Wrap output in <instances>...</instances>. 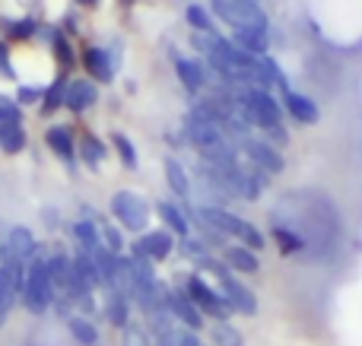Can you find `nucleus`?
<instances>
[{"label":"nucleus","mask_w":362,"mask_h":346,"mask_svg":"<svg viewBox=\"0 0 362 346\" xmlns=\"http://www.w3.org/2000/svg\"><path fill=\"white\" fill-rule=\"evenodd\" d=\"M223 264L229 267L232 273H245V277H251V273L261 270L257 251H251V248L238 245V241H229V245L223 248Z\"/></svg>","instance_id":"nucleus-16"},{"label":"nucleus","mask_w":362,"mask_h":346,"mask_svg":"<svg viewBox=\"0 0 362 346\" xmlns=\"http://www.w3.org/2000/svg\"><path fill=\"white\" fill-rule=\"evenodd\" d=\"M121 346H153V337L144 324L131 321L124 330H121Z\"/></svg>","instance_id":"nucleus-34"},{"label":"nucleus","mask_w":362,"mask_h":346,"mask_svg":"<svg viewBox=\"0 0 362 346\" xmlns=\"http://www.w3.org/2000/svg\"><path fill=\"white\" fill-rule=\"evenodd\" d=\"M19 302L25 305L29 315H45L54 305V286H51V277H48V251L45 248H35V254L25 261Z\"/></svg>","instance_id":"nucleus-1"},{"label":"nucleus","mask_w":362,"mask_h":346,"mask_svg":"<svg viewBox=\"0 0 362 346\" xmlns=\"http://www.w3.org/2000/svg\"><path fill=\"white\" fill-rule=\"evenodd\" d=\"M267 140H270V143H283V146H286L289 143V131L283 124H276V127H270V131H267Z\"/></svg>","instance_id":"nucleus-43"},{"label":"nucleus","mask_w":362,"mask_h":346,"mask_svg":"<svg viewBox=\"0 0 362 346\" xmlns=\"http://www.w3.org/2000/svg\"><path fill=\"white\" fill-rule=\"evenodd\" d=\"M210 337H213V346H245L242 330L232 328L229 321H216V324H213Z\"/></svg>","instance_id":"nucleus-31"},{"label":"nucleus","mask_w":362,"mask_h":346,"mask_svg":"<svg viewBox=\"0 0 362 346\" xmlns=\"http://www.w3.org/2000/svg\"><path fill=\"white\" fill-rule=\"evenodd\" d=\"M165 181H169L172 194H175L181 203H187V197H191L194 184H191V178H187V172H185V165H181V159L165 156Z\"/></svg>","instance_id":"nucleus-24"},{"label":"nucleus","mask_w":362,"mask_h":346,"mask_svg":"<svg viewBox=\"0 0 362 346\" xmlns=\"http://www.w3.org/2000/svg\"><path fill=\"white\" fill-rule=\"evenodd\" d=\"M172 318L178 321V328H187V330H204L206 318L197 311V305L191 302V296L185 292V286H172Z\"/></svg>","instance_id":"nucleus-13"},{"label":"nucleus","mask_w":362,"mask_h":346,"mask_svg":"<svg viewBox=\"0 0 362 346\" xmlns=\"http://www.w3.org/2000/svg\"><path fill=\"white\" fill-rule=\"evenodd\" d=\"M70 239H74L76 251H86L93 254L95 248L102 245V235H99V226H95L93 220H76L74 226H70Z\"/></svg>","instance_id":"nucleus-26"},{"label":"nucleus","mask_w":362,"mask_h":346,"mask_svg":"<svg viewBox=\"0 0 362 346\" xmlns=\"http://www.w3.org/2000/svg\"><path fill=\"white\" fill-rule=\"evenodd\" d=\"M178 346H204V343H200V334H197V330L178 328Z\"/></svg>","instance_id":"nucleus-42"},{"label":"nucleus","mask_w":362,"mask_h":346,"mask_svg":"<svg viewBox=\"0 0 362 346\" xmlns=\"http://www.w3.org/2000/svg\"><path fill=\"white\" fill-rule=\"evenodd\" d=\"M99 235H102V245H105L108 251H115V254L124 251V235H121L118 226H112V222H102V226H99Z\"/></svg>","instance_id":"nucleus-38"},{"label":"nucleus","mask_w":362,"mask_h":346,"mask_svg":"<svg viewBox=\"0 0 362 346\" xmlns=\"http://www.w3.org/2000/svg\"><path fill=\"white\" fill-rule=\"evenodd\" d=\"M210 273L216 277L219 292H223V299L232 305V311H238V315H245V318H255L257 315V296L251 292V286H245L242 280L232 277V270L223 264V261H216Z\"/></svg>","instance_id":"nucleus-6"},{"label":"nucleus","mask_w":362,"mask_h":346,"mask_svg":"<svg viewBox=\"0 0 362 346\" xmlns=\"http://www.w3.org/2000/svg\"><path fill=\"white\" fill-rule=\"evenodd\" d=\"M51 51H54V54H57V61H61V67H74V64H76L74 48H70V42L61 35V29H54V32H51Z\"/></svg>","instance_id":"nucleus-35"},{"label":"nucleus","mask_w":362,"mask_h":346,"mask_svg":"<svg viewBox=\"0 0 362 346\" xmlns=\"http://www.w3.org/2000/svg\"><path fill=\"white\" fill-rule=\"evenodd\" d=\"M283 112H289L299 124H318V118H321L318 102L308 99V95H302V93H286V99H283Z\"/></svg>","instance_id":"nucleus-20"},{"label":"nucleus","mask_w":362,"mask_h":346,"mask_svg":"<svg viewBox=\"0 0 362 346\" xmlns=\"http://www.w3.org/2000/svg\"><path fill=\"white\" fill-rule=\"evenodd\" d=\"M67 76H54V83H51L48 89H45V95H42V114H54L57 108L64 105V99H67Z\"/></svg>","instance_id":"nucleus-28"},{"label":"nucleus","mask_w":362,"mask_h":346,"mask_svg":"<svg viewBox=\"0 0 362 346\" xmlns=\"http://www.w3.org/2000/svg\"><path fill=\"white\" fill-rule=\"evenodd\" d=\"M146 330L153 337V346H178V321L172 315H150Z\"/></svg>","instance_id":"nucleus-21"},{"label":"nucleus","mask_w":362,"mask_h":346,"mask_svg":"<svg viewBox=\"0 0 362 346\" xmlns=\"http://www.w3.org/2000/svg\"><path fill=\"white\" fill-rule=\"evenodd\" d=\"M0 29H6L13 38H23L25 42V38L35 35L38 25H35V19H0Z\"/></svg>","instance_id":"nucleus-37"},{"label":"nucleus","mask_w":362,"mask_h":346,"mask_svg":"<svg viewBox=\"0 0 362 346\" xmlns=\"http://www.w3.org/2000/svg\"><path fill=\"white\" fill-rule=\"evenodd\" d=\"M238 118L248 127H261V131H270L283 121V108L270 99L264 89H245L238 95Z\"/></svg>","instance_id":"nucleus-4"},{"label":"nucleus","mask_w":362,"mask_h":346,"mask_svg":"<svg viewBox=\"0 0 362 346\" xmlns=\"http://www.w3.org/2000/svg\"><path fill=\"white\" fill-rule=\"evenodd\" d=\"M274 235H276V245H280L283 254H299L302 248H305V239H302V235H296L293 229H280V226H276Z\"/></svg>","instance_id":"nucleus-36"},{"label":"nucleus","mask_w":362,"mask_h":346,"mask_svg":"<svg viewBox=\"0 0 362 346\" xmlns=\"http://www.w3.org/2000/svg\"><path fill=\"white\" fill-rule=\"evenodd\" d=\"M70 264H74V254H67L61 245H54L48 251V277H51V286H54V299L57 296L67 299V292H70Z\"/></svg>","instance_id":"nucleus-14"},{"label":"nucleus","mask_w":362,"mask_h":346,"mask_svg":"<svg viewBox=\"0 0 362 346\" xmlns=\"http://www.w3.org/2000/svg\"><path fill=\"white\" fill-rule=\"evenodd\" d=\"M19 296H23V270H16V267H0V328L10 321Z\"/></svg>","instance_id":"nucleus-12"},{"label":"nucleus","mask_w":362,"mask_h":346,"mask_svg":"<svg viewBox=\"0 0 362 346\" xmlns=\"http://www.w3.org/2000/svg\"><path fill=\"white\" fill-rule=\"evenodd\" d=\"M105 143H102L95 133H83L80 137V159L89 165V169H99L102 159H105Z\"/></svg>","instance_id":"nucleus-29"},{"label":"nucleus","mask_w":362,"mask_h":346,"mask_svg":"<svg viewBox=\"0 0 362 346\" xmlns=\"http://www.w3.org/2000/svg\"><path fill=\"white\" fill-rule=\"evenodd\" d=\"M242 153L251 159V165H255L257 172H264V175H280V172L286 169V159H283L280 153L267 143V140H255V137H251L248 143L242 146Z\"/></svg>","instance_id":"nucleus-11"},{"label":"nucleus","mask_w":362,"mask_h":346,"mask_svg":"<svg viewBox=\"0 0 362 346\" xmlns=\"http://www.w3.org/2000/svg\"><path fill=\"white\" fill-rule=\"evenodd\" d=\"M83 67L89 70L93 80L112 83L115 67H118V57H112V51H105V48H86L83 51Z\"/></svg>","instance_id":"nucleus-17"},{"label":"nucleus","mask_w":362,"mask_h":346,"mask_svg":"<svg viewBox=\"0 0 362 346\" xmlns=\"http://www.w3.org/2000/svg\"><path fill=\"white\" fill-rule=\"evenodd\" d=\"M0 73L10 76V80H16V73H13V64H10V48H6V42H0Z\"/></svg>","instance_id":"nucleus-41"},{"label":"nucleus","mask_w":362,"mask_h":346,"mask_svg":"<svg viewBox=\"0 0 362 346\" xmlns=\"http://www.w3.org/2000/svg\"><path fill=\"white\" fill-rule=\"evenodd\" d=\"M197 216L206 222L210 229H216L219 235H229V239H235L238 245L251 248V251H261L264 245H267V235L261 232V229L255 226V222L242 220V216H235L232 210H223V207H206V203H200L197 207Z\"/></svg>","instance_id":"nucleus-2"},{"label":"nucleus","mask_w":362,"mask_h":346,"mask_svg":"<svg viewBox=\"0 0 362 346\" xmlns=\"http://www.w3.org/2000/svg\"><path fill=\"white\" fill-rule=\"evenodd\" d=\"M251 4H261V0H251Z\"/></svg>","instance_id":"nucleus-46"},{"label":"nucleus","mask_w":362,"mask_h":346,"mask_svg":"<svg viewBox=\"0 0 362 346\" xmlns=\"http://www.w3.org/2000/svg\"><path fill=\"white\" fill-rule=\"evenodd\" d=\"M185 143H191L194 150L200 153V156H206V153L226 146V137L219 133L216 124H210V121H200L197 114H187V118H185Z\"/></svg>","instance_id":"nucleus-9"},{"label":"nucleus","mask_w":362,"mask_h":346,"mask_svg":"<svg viewBox=\"0 0 362 346\" xmlns=\"http://www.w3.org/2000/svg\"><path fill=\"white\" fill-rule=\"evenodd\" d=\"M185 292L191 296V302L197 305V311L204 318H213V321H229L232 318V305L223 299L219 286H210L206 277H200V273H187Z\"/></svg>","instance_id":"nucleus-5"},{"label":"nucleus","mask_w":362,"mask_h":346,"mask_svg":"<svg viewBox=\"0 0 362 346\" xmlns=\"http://www.w3.org/2000/svg\"><path fill=\"white\" fill-rule=\"evenodd\" d=\"M67 334L74 337V343H80V346H95L99 343V328H95L93 318L70 315L67 318Z\"/></svg>","instance_id":"nucleus-27"},{"label":"nucleus","mask_w":362,"mask_h":346,"mask_svg":"<svg viewBox=\"0 0 362 346\" xmlns=\"http://www.w3.org/2000/svg\"><path fill=\"white\" fill-rule=\"evenodd\" d=\"M45 143H48V150L54 153L57 159H64L67 165H74V159H76V140H74V131H70V127H61V124L48 127V131H45Z\"/></svg>","instance_id":"nucleus-19"},{"label":"nucleus","mask_w":362,"mask_h":346,"mask_svg":"<svg viewBox=\"0 0 362 346\" xmlns=\"http://www.w3.org/2000/svg\"><path fill=\"white\" fill-rule=\"evenodd\" d=\"M229 42H232V44H238V48H242V51H248V54L261 57V54H267V48H270V32H255V29H232Z\"/></svg>","instance_id":"nucleus-25"},{"label":"nucleus","mask_w":362,"mask_h":346,"mask_svg":"<svg viewBox=\"0 0 362 346\" xmlns=\"http://www.w3.org/2000/svg\"><path fill=\"white\" fill-rule=\"evenodd\" d=\"M172 251H175V235H172L169 229H153V232H144L131 245V254H140V258L153 261V264L169 261Z\"/></svg>","instance_id":"nucleus-10"},{"label":"nucleus","mask_w":362,"mask_h":346,"mask_svg":"<svg viewBox=\"0 0 362 346\" xmlns=\"http://www.w3.org/2000/svg\"><path fill=\"white\" fill-rule=\"evenodd\" d=\"M99 102V89H95L93 80H86V76H76V80L67 83V99H64V105L70 108V112H89V108Z\"/></svg>","instance_id":"nucleus-15"},{"label":"nucleus","mask_w":362,"mask_h":346,"mask_svg":"<svg viewBox=\"0 0 362 346\" xmlns=\"http://www.w3.org/2000/svg\"><path fill=\"white\" fill-rule=\"evenodd\" d=\"M131 299L118 290H105V302H102V315L108 318V324L118 330H124L131 324Z\"/></svg>","instance_id":"nucleus-18"},{"label":"nucleus","mask_w":362,"mask_h":346,"mask_svg":"<svg viewBox=\"0 0 362 346\" xmlns=\"http://www.w3.org/2000/svg\"><path fill=\"white\" fill-rule=\"evenodd\" d=\"M112 216L118 220V226L124 232H146V222H150V203L144 201L140 194L134 191H118L108 203Z\"/></svg>","instance_id":"nucleus-7"},{"label":"nucleus","mask_w":362,"mask_h":346,"mask_svg":"<svg viewBox=\"0 0 362 346\" xmlns=\"http://www.w3.org/2000/svg\"><path fill=\"white\" fill-rule=\"evenodd\" d=\"M213 16H219L232 29H255V32H270V19L261 4L251 0H210Z\"/></svg>","instance_id":"nucleus-3"},{"label":"nucleus","mask_w":362,"mask_h":346,"mask_svg":"<svg viewBox=\"0 0 362 346\" xmlns=\"http://www.w3.org/2000/svg\"><path fill=\"white\" fill-rule=\"evenodd\" d=\"M6 124H23V112H19V102L0 95V127Z\"/></svg>","instance_id":"nucleus-39"},{"label":"nucleus","mask_w":362,"mask_h":346,"mask_svg":"<svg viewBox=\"0 0 362 346\" xmlns=\"http://www.w3.org/2000/svg\"><path fill=\"white\" fill-rule=\"evenodd\" d=\"M25 143H29V137H25L23 124H6V127H0V150H4V153L16 156V153L25 150Z\"/></svg>","instance_id":"nucleus-30"},{"label":"nucleus","mask_w":362,"mask_h":346,"mask_svg":"<svg viewBox=\"0 0 362 346\" xmlns=\"http://www.w3.org/2000/svg\"><path fill=\"white\" fill-rule=\"evenodd\" d=\"M112 146L118 150L121 165H124V169H137V165H140V159H137V146H134L121 131H118V133H112Z\"/></svg>","instance_id":"nucleus-33"},{"label":"nucleus","mask_w":362,"mask_h":346,"mask_svg":"<svg viewBox=\"0 0 362 346\" xmlns=\"http://www.w3.org/2000/svg\"><path fill=\"white\" fill-rule=\"evenodd\" d=\"M134 4V0H121V6H131Z\"/></svg>","instance_id":"nucleus-45"},{"label":"nucleus","mask_w":362,"mask_h":346,"mask_svg":"<svg viewBox=\"0 0 362 346\" xmlns=\"http://www.w3.org/2000/svg\"><path fill=\"white\" fill-rule=\"evenodd\" d=\"M156 216L165 222L163 229H169L172 235H181V239H187V235H191V222H187V216H185V210H181V203L156 201Z\"/></svg>","instance_id":"nucleus-22"},{"label":"nucleus","mask_w":362,"mask_h":346,"mask_svg":"<svg viewBox=\"0 0 362 346\" xmlns=\"http://www.w3.org/2000/svg\"><path fill=\"white\" fill-rule=\"evenodd\" d=\"M175 73L178 80L185 83L187 93H200V89L206 86V70L200 61H194V57H175Z\"/></svg>","instance_id":"nucleus-23"},{"label":"nucleus","mask_w":362,"mask_h":346,"mask_svg":"<svg viewBox=\"0 0 362 346\" xmlns=\"http://www.w3.org/2000/svg\"><path fill=\"white\" fill-rule=\"evenodd\" d=\"M185 19H187V25H191L194 32H213V13L206 10V6H200V4H187Z\"/></svg>","instance_id":"nucleus-32"},{"label":"nucleus","mask_w":362,"mask_h":346,"mask_svg":"<svg viewBox=\"0 0 362 346\" xmlns=\"http://www.w3.org/2000/svg\"><path fill=\"white\" fill-rule=\"evenodd\" d=\"M35 235L29 226H10L6 235L0 239V267H16L23 270L25 261L35 254Z\"/></svg>","instance_id":"nucleus-8"},{"label":"nucleus","mask_w":362,"mask_h":346,"mask_svg":"<svg viewBox=\"0 0 362 346\" xmlns=\"http://www.w3.org/2000/svg\"><path fill=\"white\" fill-rule=\"evenodd\" d=\"M80 6H99V0H76Z\"/></svg>","instance_id":"nucleus-44"},{"label":"nucleus","mask_w":362,"mask_h":346,"mask_svg":"<svg viewBox=\"0 0 362 346\" xmlns=\"http://www.w3.org/2000/svg\"><path fill=\"white\" fill-rule=\"evenodd\" d=\"M42 89L38 86H19V93H16V102L19 105H29V102H35V99H42Z\"/></svg>","instance_id":"nucleus-40"}]
</instances>
